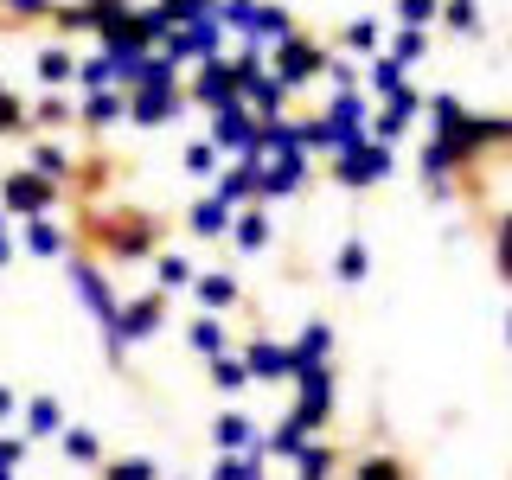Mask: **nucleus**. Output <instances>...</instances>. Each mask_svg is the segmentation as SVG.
Masks as SVG:
<instances>
[{
    "label": "nucleus",
    "mask_w": 512,
    "mask_h": 480,
    "mask_svg": "<svg viewBox=\"0 0 512 480\" xmlns=\"http://www.w3.org/2000/svg\"><path fill=\"white\" fill-rule=\"evenodd\" d=\"M13 205H20V212H39V205H45V186L39 180H13Z\"/></svg>",
    "instance_id": "obj_1"
}]
</instances>
